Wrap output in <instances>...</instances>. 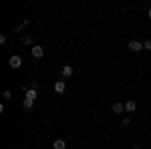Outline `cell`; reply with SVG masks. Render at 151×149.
<instances>
[{
    "instance_id": "8fae6325",
    "label": "cell",
    "mask_w": 151,
    "mask_h": 149,
    "mask_svg": "<svg viewBox=\"0 0 151 149\" xmlns=\"http://www.w3.org/2000/svg\"><path fill=\"white\" fill-rule=\"evenodd\" d=\"M2 99H4V101H10V99H12L10 91H4V93H2Z\"/></svg>"
},
{
    "instance_id": "6da1fadb",
    "label": "cell",
    "mask_w": 151,
    "mask_h": 149,
    "mask_svg": "<svg viewBox=\"0 0 151 149\" xmlns=\"http://www.w3.org/2000/svg\"><path fill=\"white\" fill-rule=\"evenodd\" d=\"M8 65H10L12 69H20V67H22V57H20V55H12V57L8 58Z\"/></svg>"
},
{
    "instance_id": "7a4b0ae2",
    "label": "cell",
    "mask_w": 151,
    "mask_h": 149,
    "mask_svg": "<svg viewBox=\"0 0 151 149\" xmlns=\"http://www.w3.org/2000/svg\"><path fill=\"white\" fill-rule=\"evenodd\" d=\"M32 57H35V58H42V57H45V46L35 45V46H32Z\"/></svg>"
},
{
    "instance_id": "277c9868",
    "label": "cell",
    "mask_w": 151,
    "mask_h": 149,
    "mask_svg": "<svg viewBox=\"0 0 151 149\" xmlns=\"http://www.w3.org/2000/svg\"><path fill=\"white\" fill-rule=\"evenodd\" d=\"M65 91H67V85H65V81H57V83H55V93L63 95Z\"/></svg>"
},
{
    "instance_id": "3957f363",
    "label": "cell",
    "mask_w": 151,
    "mask_h": 149,
    "mask_svg": "<svg viewBox=\"0 0 151 149\" xmlns=\"http://www.w3.org/2000/svg\"><path fill=\"white\" fill-rule=\"evenodd\" d=\"M73 73H75V71H73V67H70V65H65V67L60 69V75H63V79H69V77H73Z\"/></svg>"
},
{
    "instance_id": "5b68a950",
    "label": "cell",
    "mask_w": 151,
    "mask_h": 149,
    "mask_svg": "<svg viewBox=\"0 0 151 149\" xmlns=\"http://www.w3.org/2000/svg\"><path fill=\"white\" fill-rule=\"evenodd\" d=\"M127 46H129V50H133V53H139L141 48H143V45H141L139 40H131Z\"/></svg>"
},
{
    "instance_id": "7c38bea8",
    "label": "cell",
    "mask_w": 151,
    "mask_h": 149,
    "mask_svg": "<svg viewBox=\"0 0 151 149\" xmlns=\"http://www.w3.org/2000/svg\"><path fill=\"white\" fill-rule=\"evenodd\" d=\"M22 42H24V45H32V36H30V35H28V36H24V38H22Z\"/></svg>"
},
{
    "instance_id": "8992f818",
    "label": "cell",
    "mask_w": 151,
    "mask_h": 149,
    "mask_svg": "<svg viewBox=\"0 0 151 149\" xmlns=\"http://www.w3.org/2000/svg\"><path fill=\"white\" fill-rule=\"evenodd\" d=\"M24 93H26V99H32V101H36L38 97V89H24Z\"/></svg>"
},
{
    "instance_id": "9c48e42d",
    "label": "cell",
    "mask_w": 151,
    "mask_h": 149,
    "mask_svg": "<svg viewBox=\"0 0 151 149\" xmlns=\"http://www.w3.org/2000/svg\"><path fill=\"white\" fill-rule=\"evenodd\" d=\"M67 147V143H65V139H57L55 143H52V149H65Z\"/></svg>"
},
{
    "instance_id": "52a82bcc",
    "label": "cell",
    "mask_w": 151,
    "mask_h": 149,
    "mask_svg": "<svg viewBox=\"0 0 151 149\" xmlns=\"http://www.w3.org/2000/svg\"><path fill=\"white\" fill-rule=\"evenodd\" d=\"M137 109V103L133 101V99H129V101H125V111H129V113H133Z\"/></svg>"
},
{
    "instance_id": "5bb4252c",
    "label": "cell",
    "mask_w": 151,
    "mask_h": 149,
    "mask_svg": "<svg viewBox=\"0 0 151 149\" xmlns=\"http://www.w3.org/2000/svg\"><path fill=\"white\" fill-rule=\"evenodd\" d=\"M143 48H145V50H151V40H145V42H143Z\"/></svg>"
},
{
    "instance_id": "ba28073f",
    "label": "cell",
    "mask_w": 151,
    "mask_h": 149,
    "mask_svg": "<svg viewBox=\"0 0 151 149\" xmlns=\"http://www.w3.org/2000/svg\"><path fill=\"white\" fill-rule=\"evenodd\" d=\"M111 111H113V113H123V111H125V105L123 103H113Z\"/></svg>"
},
{
    "instance_id": "30bf717a",
    "label": "cell",
    "mask_w": 151,
    "mask_h": 149,
    "mask_svg": "<svg viewBox=\"0 0 151 149\" xmlns=\"http://www.w3.org/2000/svg\"><path fill=\"white\" fill-rule=\"evenodd\" d=\"M22 107H24V109H28V111H30V109L35 107V101H32V99H26V97H24V101H22Z\"/></svg>"
},
{
    "instance_id": "9a60e30c",
    "label": "cell",
    "mask_w": 151,
    "mask_h": 149,
    "mask_svg": "<svg viewBox=\"0 0 151 149\" xmlns=\"http://www.w3.org/2000/svg\"><path fill=\"white\" fill-rule=\"evenodd\" d=\"M147 18H149V20H151V8H149V12H147Z\"/></svg>"
},
{
    "instance_id": "4fadbf2b",
    "label": "cell",
    "mask_w": 151,
    "mask_h": 149,
    "mask_svg": "<svg viewBox=\"0 0 151 149\" xmlns=\"http://www.w3.org/2000/svg\"><path fill=\"white\" fill-rule=\"evenodd\" d=\"M121 125H123V127H129V125H131V119H129V117H125V119L121 121Z\"/></svg>"
},
{
    "instance_id": "2e32d148",
    "label": "cell",
    "mask_w": 151,
    "mask_h": 149,
    "mask_svg": "<svg viewBox=\"0 0 151 149\" xmlns=\"http://www.w3.org/2000/svg\"><path fill=\"white\" fill-rule=\"evenodd\" d=\"M131 149H141V147H139V145H133V147H131Z\"/></svg>"
}]
</instances>
